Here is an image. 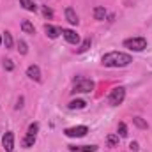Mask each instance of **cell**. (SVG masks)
Instances as JSON below:
<instances>
[{
    "instance_id": "8",
    "label": "cell",
    "mask_w": 152,
    "mask_h": 152,
    "mask_svg": "<svg viewBox=\"0 0 152 152\" xmlns=\"http://www.w3.org/2000/svg\"><path fill=\"white\" fill-rule=\"evenodd\" d=\"M44 32H46V36L50 39H57L60 34H62V28H58V27H55V25H44Z\"/></svg>"
},
{
    "instance_id": "10",
    "label": "cell",
    "mask_w": 152,
    "mask_h": 152,
    "mask_svg": "<svg viewBox=\"0 0 152 152\" xmlns=\"http://www.w3.org/2000/svg\"><path fill=\"white\" fill-rule=\"evenodd\" d=\"M96 151H97V145H80V147L69 145V152H96Z\"/></svg>"
},
{
    "instance_id": "1",
    "label": "cell",
    "mask_w": 152,
    "mask_h": 152,
    "mask_svg": "<svg viewBox=\"0 0 152 152\" xmlns=\"http://www.w3.org/2000/svg\"><path fill=\"white\" fill-rule=\"evenodd\" d=\"M131 62H133V57L124 51H110V53L103 55V58H101V64L104 67H126Z\"/></svg>"
},
{
    "instance_id": "27",
    "label": "cell",
    "mask_w": 152,
    "mask_h": 152,
    "mask_svg": "<svg viewBox=\"0 0 152 152\" xmlns=\"http://www.w3.org/2000/svg\"><path fill=\"white\" fill-rule=\"evenodd\" d=\"M0 44H2V36H0Z\"/></svg>"
},
{
    "instance_id": "6",
    "label": "cell",
    "mask_w": 152,
    "mask_h": 152,
    "mask_svg": "<svg viewBox=\"0 0 152 152\" xmlns=\"http://www.w3.org/2000/svg\"><path fill=\"white\" fill-rule=\"evenodd\" d=\"M2 147L5 152H12L14 151V133L12 131H7L2 138Z\"/></svg>"
},
{
    "instance_id": "3",
    "label": "cell",
    "mask_w": 152,
    "mask_h": 152,
    "mask_svg": "<svg viewBox=\"0 0 152 152\" xmlns=\"http://www.w3.org/2000/svg\"><path fill=\"white\" fill-rule=\"evenodd\" d=\"M124 46L131 51H143L147 48V39L145 37H131L124 41Z\"/></svg>"
},
{
    "instance_id": "15",
    "label": "cell",
    "mask_w": 152,
    "mask_h": 152,
    "mask_svg": "<svg viewBox=\"0 0 152 152\" xmlns=\"http://www.w3.org/2000/svg\"><path fill=\"white\" fill-rule=\"evenodd\" d=\"M21 30H23L25 34H28V36H34V34H36V28H34V25H32L28 20L21 21Z\"/></svg>"
},
{
    "instance_id": "19",
    "label": "cell",
    "mask_w": 152,
    "mask_h": 152,
    "mask_svg": "<svg viewBox=\"0 0 152 152\" xmlns=\"http://www.w3.org/2000/svg\"><path fill=\"white\" fill-rule=\"evenodd\" d=\"M90 44H92V41H90V37H87L85 41H83V42H81V46H80L76 51H78V53H85V51L90 48Z\"/></svg>"
},
{
    "instance_id": "18",
    "label": "cell",
    "mask_w": 152,
    "mask_h": 152,
    "mask_svg": "<svg viewBox=\"0 0 152 152\" xmlns=\"http://www.w3.org/2000/svg\"><path fill=\"white\" fill-rule=\"evenodd\" d=\"M133 124H134L136 127H140V129H147V127H149L147 120H143L142 117H133Z\"/></svg>"
},
{
    "instance_id": "9",
    "label": "cell",
    "mask_w": 152,
    "mask_h": 152,
    "mask_svg": "<svg viewBox=\"0 0 152 152\" xmlns=\"http://www.w3.org/2000/svg\"><path fill=\"white\" fill-rule=\"evenodd\" d=\"M27 76H28L30 80H34V81H41V69H39V66H36V64L28 66V69H27Z\"/></svg>"
},
{
    "instance_id": "17",
    "label": "cell",
    "mask_w": 152,
    "mask_h": 152,
    "mask_svg": "<svg viewBox=\"0 0 152 152\" xmlns=\"http://www.w3.org/2000/svg\"><path fill=\"white\" fill-rule=\"evenodd\" d=\"M20 4L23 5V9H27V11H30V12H36V11H37V5H36L32 0H20Z\"/></svg>"
},
{
    "instance_id": "11",
    "label": "cell",
    "mask_w": 152,
    "mask_h": 152,
    "mask_svg": "<svg viewBox=\"0 0 152 152\" xmlns=\"http://www.w3.org/2000/svg\"><path fill=\"white\" fill-rule=\"evenodd\" d=\"M66 20H67L71 25H78V23H80L78 14H76V11L73 7H67V9H66Z\"/></svg>"
},
{
    "instance_id": "7",
    "label": "cell",
    "mask_w": 152,
    "mask_h": 152,
    "mask_svg": "<svg viewBox=\"0 0 152 152\" xmlns=\"http://www.w3.org/2000/svg\"><path fill=\"white\" fill-rule=\"evenodd\" d=\"M62 36H64V39L69 44H78L80 42V36L76 34L75 30H71V28H62Z\"/></svg>"
},
{
    "instance_id": "16",
    "label": "cell",
    "mask_w": 152,
    "mask_h": 152,
    "mask_svg": "<svg viewBox=\"0 0 152 152\" xmlns=\"http://www.w3.org/2000/svg\"><path fill=\"white\" fill-rule=\"evenodd\" d=\"M2 41H4V46H5L7 50H12V46H14V41H12V36H11L9 32H4Z\"/></svg>"
},
{
    "instance_id": "22",
    "label": "cell",
    "mask_w": 152,
    "mask_h": 152,
    "mask_svg": "<svg viewBox=\"0 0 152 152\" xmlns=\"http://www.w3.org/2000/svg\"><path fill=\"white\" fill-rule=\"evenodd\" d=\"M117 131H118V136H127V126H126L124 122H118Z\"/></svg>"
},
{
    "instance_id": "21",
    "label": "cell",
    "mask_w": 152,
    "mask_h": 152,
    "mask_svg": "<svg viewBox=\"0 0 152 152\" xmlns=\"http://www.w3.org/2000/svg\"><path fill=\"white\" fill-rule=\"evenodd\" d=\"M18 51H20L21 55H27V53H28V46H27L25 41H18Z\"/></svg>"
},
{
    "instance_id": "23",
    "label": "cell",
    "mask_w": 152,
    "mask_h": 152,
    "mask_svg": "<svg viewBox=\"0 0 152 152\" xmlns=\"http://www.w3.org/2000/svg\"><path fill=\"white\" fill-rule=\"evenodd\" d=\"M4 69H5V71H12V69H14V64H12L11 58H5V60H4Z\"/></svg>"
},
{
    "instance_id": "4",
    "label": "cell",
    "mask_w": 152,
    "mask_h": 152,
    "mask_svg": "<svg viewBox=\"0 0 152 152\" xmlns=\"http://www.w3.org/2000/svg\"><path fill=\"white\" fill-rule=\"evenodd\" d=\"M124 99H126V88L124 87H115L113 90L110 92V96H108V104L118 106V104L124 103Z\"/></svg>"
},
{
    "instance_id": "26",
    "label": "cell",
    "mask_w": 152,
    "mask_h": 152,
    "mask_svg": "<svg viewBox=\"0 0 152 152\" xmlns=\"http://www.w3.org/2000/svg\"><path fill=\"white\" fill-rule=\"evenodd\" d=\"M21 106H23V97H20V99H18V104H16V110H20Z\"/></svg>"
},
{
    "instance_id": "20",
    "label": "cell",
    "mask_w": 152,
    "mask_h": 152,
    "mask_svg": "<svg viewBox=\"0 0 152 152\" xmlns=\"http://www.w3.org/2000/svg\"><path fill=\"white\" fill-rule=\"evenodd\" d=\"M106 143H108L110 147L118 145V134H108V138H106Z\"/></svg>"
},
{
    "instance_id": "24",
    "label": "cell",
    "mask_w": 152,
    "mask_h": 152,
    "mask_svg": "<svg viewBox=\"0 0 152 152\" xmlns=\"http://www.w3.org/2000/svg\"><path fill=\"white\" fill-rule=\"evenodd\" d=\"M42 14H44V18H53V11L50 7H42Z\"/></svg>"
},
{
    "instance_id": "25",
    "label": "cell",
    "mask_w": 152,
    "mask_h": 152,
    "mask_svg": "<svg viewBox=\"0 0 152 152\" xmlns=\"http://www.w3.org/2000/svg\"><path fill=\"white\" fill-rule=\"evenodd\" d=\"M129 149L131 151H138V142H131L129 143Z\"/></svg>"
},
{
    "instance_id": "12",
    "label": "cell",
    "mask_w": 152,
    "mask_h": 152,
    "mask_svg": "<svg viewBox=\"0 0 152 152\" xmlns=\"http://www.w3.org/2000/svg\"><path fill=\"white\" fill-rule=\"evenodd\" d=\"M34 143H36V134H30V133H27V134L23 136V140H21V145H23L25 149L34 147Z\"/></svg>"
},
{
    "instance_id": "2",
    "label": "cell",
    "mask_w": 152,
    "mask_h": 152,
    "mask_svg": "<svg viewBox=\"0 0 152 152\" xmlns=\"http://www.w3.org/2000/svg\"><path fill=\"white\" fill-rule=\"evenodd\" d=\"M94 81L92 80H87V78H76L75 85H73V94H87V92H92L94 90Z\"/></svg>"
},
{
    "instance_id": "5",
    "label": "cell",
    "mask_w": 152,
    "mask_h": 152,
    "mask_svg": "<svg viewBox=\"0 0 152 152\" xmlns=\"http://www.w3.org/2000/svg\"><path fill=\"white\" fill-rule=\"evenodd\" d=\"M88 133V127L87 126H75V127H67L64 129V134L69 136V138H81Z\"/></svg>"
},
{
    "instance_id": "14",
    "label": "cell",
    "mask_w": 152,
    "mask_h": 152,
    "mask_svg": "<svg viewBox=\"0 0 152 152\" xmlns=\"http://www.w3.org/2000/svg\"><path fill=\"white\" fill-rule=\"evenodd\" d=\"M85 106H87V103H85L83 99H73V101L67 104L69 110H83Z\"/></svg>"
},
{
    "instance_id": "13",
    "label": "cell",
    "mask_w": 152,
    "mask_h": 152,
    "mask_svg": "<svg viewBox=\"0 0 152 152\" xmlns=\"http://www.w3.org/2000/svg\"><path fill=\"white\" fill-rule=\"evenodd\" d=\"M104 18H106V9H104V7H101V5L94 7V20H97V21H103Z\"/></svg>"
}]
</instances>
